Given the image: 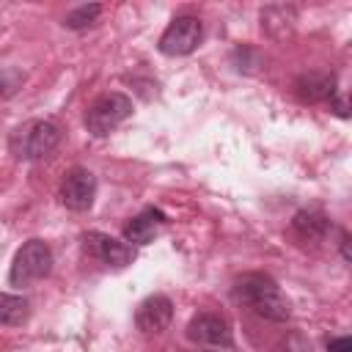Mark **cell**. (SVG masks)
<instances>
[{
    "instance_id": "cell-1",
    "label": "cell",
    "mask_w": 352,
    "mask_h": 352,
    "mask_svg": "<svg viewBox=\"0 0 352 352\" xmlns=\"http://www.w3.org/2000/svg\"><path fill=\"white\" fill-rule=\"evenodd\" d=\"M234 297L239 302H245L248 308H253L258 316L270 319V322H286L289 314H292L286 297L278 289V283L264 272H248V275L236 278Z\"/></svg>"
},
{
    "instance_id": "cell-2",
    "label": "cell",
    "mask_w": 352,
    "mask_h": 352,
    "mask_svg": "<svg viewBox=\"0 0 352 352\" xmlns=\"http://www.w3.org/2000/svg\"><path fill=\"white\" fill-rule=\"evenodd\" d=\"M60 143V129L52 121H28L11 135V154L16 160H41Z\"/></svg>"
},
{
    "instance_id": "cell-3",
    "label": "cell",
    "mask_w": 352,
    "mask_h": 352,
    "mask_svg": "<svg viewBox=\"0 0 352 352\" xmlns=\"http://www.w3.org/2000/svg\"><path fill=\"white\" fill-rule=\"evenodd\" d=\"M52 270V250L44 239H28L16 256H14V264H11V283L14 286H28V283H36L41 278H47Z\"/></svg>"
},
{
    "instance_id": "cell-4",
    "label": "cell",
    "mask_w": 352,
    "mask_h": 352,
    "mask_svg": "<svg viewBox=\"0 0 352 352\" xmlns=\"http://www.w3.org/2000/svg\"><path fill=\"white\" fill-rule=\"evenodd\" d=\"M129 116H132V99L113 91V94L99 96V99L88 107V113H85V126H88L91 135L104 138V135H110L118 124H124Z\"/></svg>"
},
{
    "instance_id": "cell-5",
    "label": "cell",
    "mask_w": 352,
    "mask_h": 352,
    "mask_svg": "<svg viewBox=\"0 0 352 352\" xmlns=\"http://www.w3.org/2000/svg\"><path fill=\"white\" fill-rule=\"evenodd\" d=\"M94 195H96V179L88 168H69L63 173V182H60V201L66 209L72 212H85L91 209L94 204Z\"/></svg>"
},
{
    "instance_id": "cell-6",
    "label": "cell",
    "mask_w": 352,
    "mask_h": 352,
    "mask_svg": "<svg viewBox=\"0 0 352 352\" xmlns=\"http://www.w3.org/2000/svg\"><path fill=\"white\" fill-rule=\"evenodd\" d=\"M201 36H204V28L198 16H176L165 28L160 38V50L165 55H190L201 44Z\"/></svg>"
},
{
    "instance_id": "cell-7",
    "label": "cell",
    "mask_w": 352,
    "mask_h": 352,
    "mask_svg": "<svg viewBox=\"0 0 352 352\" xmlns=\"http://www.w3.org/2000/svg\"><path fill=\"white\" fill-rule=\"evenodd\" d=\"M85 250L94 258H99L102 264H110V267H126L135 258V250L126 242L113 239L110 234H102V231L85 234Z\"/></svg>"
},
{
    "instance_id": "cell-8",
    "label": "cell",
    "mask_w": 352,
    "mask_h": 352,
    "mask_svg": "<svg viewBox=\"0 0 352 352\" xmlns=\"http://www.w3.org/2000/svg\"><path fill=\"white\" fill-rule=\"evenodd\" d=\"M187 336L195 344L231 346V330H228V322L220 314H198V316H192L190 324H187Z\"/></svg>"
},
{
    "instance_id": "cell-9",
    "label": "cell",
    "mask_w": 352,
    "mask_h": 352,
    "mask_svg": "<svg viewBox=\"0 0 352 352\" xmlns=\"http://www.w3.org/2000/svg\"><path fill=\"white\" fill-rule=\"evenodd\" d=\"M173 319V302L165 294L146 297L135 311V324L143 333H162Z\"/></svg>"
},
{
    "instance_id": "cell-10",
    "label": "cell",
    "mask_w": 352,
    "mask_h": 352,
    "mask_svg": "<svg viewBox=\"0 0 352 352\" xmlns=\"http://www.w3.org/2000/svg\"><path fill=\"white\" fill-rule=\"evenodd\" d=\"M294 91L302 102H327L336 96V77L322 74V72H308L297 77Z\"/></svg>"
},
{
    "instance_id": "cell-11",
    "label": "cell",
    "mask_w": 352,
    "mask_h": 352,
    "mask_svg": "<svg viewBox=\"0 0 352 352\" xmlns=\"http://www.w3.org/2000/svg\"><path fill=\"white\" fill-rule=\"evenodd\" d=\"M165 223V214L160 209H146L140 212L138 217H132L124 228V239L132 242V245H148L157 234V226Z\"/></svg>"
},
{
    "instance_id": "cell-12",
    "label": "cell",
    "mask_w": 352,
    "mask_h": 352,
    "mask_svg": "<svg viewBox=\"0 0 352 352\" xmlns=\"http://www.w3.org/2000/svg\"><path fill=\"white\" fill-rule=\"evenodd\" d=\"M327 226H330V223H327L324 214H319V212H308V209L297 212L294 220H292L294 234H297L300 239H311V242L322 239V236L327 234Z\"/></svg>"
},
{
    "instance_id": "cell-13",
    "label": "cell",
    "mask_w": 352,
    "mask_h": 352,
    "mask_svg": "<svg viewBox=\"0 0 352 352\" xmlns=\"http://www.w3.org/2000/svg\"><path fill=\"white\" fill-rule=\"evenodd\" d=\"M28 319V300L0 292V324H22Z\"/></svg>"
},
{
    "instance_id": "cell-14",
    "label": "cell",
    "mask_w": 352,
    "mask_h": 352,
    "mask_svg": "<svg viewBox=\"0 0 352 352\" xmlns=\"http://www.w3.org/2000/svg\"><path fill=\"white\" fill-rule=\"evenodd\" d=\"M99 14H102V6H96V3H91V6H80V8H74V11L66 14L63 25L72 28V30H80V28L94 25V19H96Z\"/></svg>"
},
{
    "instance_id": "cell-15",
    "label": "cell",
    "mask_w": 352,
    "mask_h": 352,
    "mask_svg": "<svg viewBox=\"0 0 352 352\" xmlns=\"http://www.w3.org/2000/svg\"><path fill=\"white\" fill-rule=\"evenodd\" d=\"M19 85H22V72H16L11 66H0V99L11 96Z\"/></svg>"
},
{
    "instance_id": "cell-16",
    "label": "cell",
    "mask_w": 352,
    "mask_h": 352,
    "mask_svg": "<svg viewBox=\"0 0 352 352\" xmlns=\"http://www.w3.org/2000/svg\"><path fill=\"white\" fill-rule=\"evenodd\" d=\"M327 352H352V341H349L346 336H341V338H336V341H330V346H327Z\"/></svg>"
},
{
    "instance_id": "cell-17",
    "label": "cell",
    "mask_w": 352,
    "mask_h": 352,
    "mask_svg": "<svg viewBox=\"0 0 352 352\" xmlns=\"http://www.w3.org/2000/svg\"><path fill=\"white\" fill-rule=\"evenodd\" d=\"M341 253H344V258L349 261V234H341Z\"/></svg>"
}]
</instances>
